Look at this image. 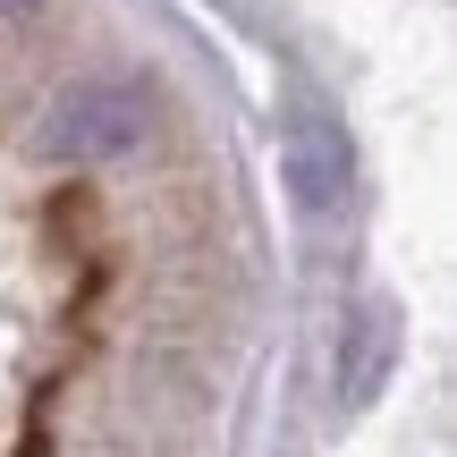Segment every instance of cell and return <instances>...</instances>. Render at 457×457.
<instances>
[{
  "mask_svg": "<svg viewBox=\"0 0 457 457\" xmlns=\"http://www.w3.org/2000/svg\"><path fill=\"white\" fill-rule=\"evenodd\" d=\"M279 179H288L296 212H313V220L339 212L347 187H356V145H347V128L322 119V111H296L288 136H279Z\"/></svg>",
  "mask_w": 457,
  "mask_h": 457,
  "instance_id": "2",
  "label": "cell"
},
{
  "mask_svg": "<svg viewBox=\"0 0 457 457\" xmlns=\"http://www.w3.org/2000/svg\"><path fill=\"white\" fill-rule=\"evenodd\" d=\"M153 136V85L111 68V77H77L43 111V153L51 162H128Z\"/></svg>",
  "mask_w": 457,
  "mask_h": 457,
  "instance_id": "1",
  "label": "cell"
},
{
  "mask_svg": "<svg viewBox=\"0 0 457 457\" xmlns=\"http://www.w3.org/2000/svg\"><path fill=\"white\" fill-rule=\"evenodd\" d=\"M26 9H34V0H0V17H26Z\"/></svg>",
  "mask_w": 457,
  "mask_h": 457,
  "instance_id": "4",
  "label": "cell"
},
{
  "mask_svg": "<svg viewBox=\"0 0 457 457\" xmlns=\"http://www.w3.org/2000/svg\"><path fill=\"white\" fill-rule=\"evenodd\" d=\"M381 364H390V313H364V330H356V373H339V390L347 398H373V381H381Z\"/></svg>",
  "mask_w": 457,
  "mask_h": 457,
  "instance_id": "3",
  "label": "cell"
}]
</instances>
